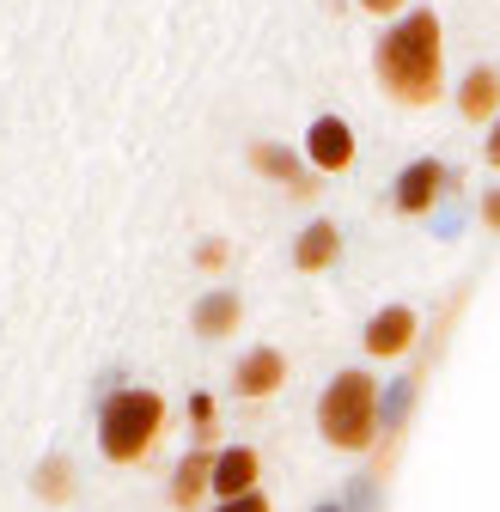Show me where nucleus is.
Wrapping results in <instances>:
<instances>
[{"instance_id":"obj_8","label":"nucleus","mask_w":500,"mask_h":512,"mask_svg":"<svg viewBox=\"0 0 500 512\" xmlns=\"http://www.w3.org/2000/svg\"><path fill=\"white\" fill-rule=\"evenodd\" d=\"M446 183H452V171H446L440 159H415V165H403V171H397L391 202H397V214H427L433 202L446 196Z\"/></svg>"},{"instance_id":"obj_9","label":"nucleus","mask_w":500,"mask_h":512,"mask_svg":"<svg viewBox=\"0 0 500 512\" xmlns=\"http://www.w3.org/2000/svg\"><path fill=\"white\" fill-rule=\"evenodd\" d=\"M263 482V452L257 445H220L214 452V500H244Z\"/></svg>"},{"instance_id":"obj_5","label":"nucleus","mask_w":500,"mask_h":512,"mask_svg":"<svg viewBox=\"0 0 500 512\" xmlns=\"http://www.w3.org/2000/svg\"><path fill=\"white\" fill-rule=\"evenodd\" d=\"M250 171L269 177V183H281L287 196H299V202L318 196V177H311V171L299 165V153H293V147H281V141H250Z\"/></svg>"},{"instance_id":"obj_3","label":"nucleus","mask_w":500,"mask_h":512,"mask_svg":"<svg viewBox=\"0 0 500 512\" xmlns=\"http://www.w3.org/2000/svg\"><path fill=\"white\" fill-rule=\"evenodd\" d=\"M379 403H385V391H379L372 372H360V366L336 372L318 397L324 445H336V452H372V445H379Z\"/></svg>"},{"instance_id":"obj_10","label":"nucleus","mask_w":500,"mask_h":512,"mask_svg":"<svg viewBox=\"0 0 500 512\" xmlns=\"http://www.w3.org/2000/svg\"><path fill=\"white\" fill-rule=\"evenodd\" d=\"M214 452L220 445H190V452L177 458V470H171V506L177 512H196L202 494H214Z\"/></svg>"},{"instance_id":"obj_11","label":"nucleus","mask_w":500,"mask_h":512,"mask_svg":"<svg viewBox=\"0 0 500 512\" xmlns=\"http://www.w3.org/2000/svg\"><path fill=\"white\" fill-rule=\"evenodd\" d=\"M190 324H196L202 342H226V336H238V324H244V299H238L232 287H208V293L196 299V311H190Z\"/></svg>"},{"instance_id":"obj_7","label":"nucleus","mask_w":500,"mask_h":512,"mask_svg":"<svg viewBox=\"0 0 500 512\" xmlns=\"http://www.w3.org/2000/svg\"><path fill=\"white\" fill-rule=\"evenodd\" d=\"M305 159H311V171H324V177L348 171L354 165V128L342 116H318L305 128Z\"/></svg>"},{"instance_id":"obj_12","label":"nucleus","mask_w":500,"mask_h":512,"mask_svg":"<svg viewBox=\"0 0 500 512\" xmlns=\"http://www.w3.org/2000/svg\"><path fill=\"white\" fill-rule=\"evenodd\" d=\"M458 110H464V122H494L500 116V68L476 61V68L458 80Z\"/></svg>"},{"instance_id":"obj_1","label":"nucleus","mask_w":500,"mask_h":512,"mask_svg":"<svg viewBox=\"0 0 500 512\" xmlns=\"http://www.w3.org/2000/svg\"><path fill=\"white\" fill-rule=\"evenodd\" d=\"M372 74H379L385 98L421 110L446 86V31L433 7H409L379 43H372Z\"/></svg>"},{"instance_id":"obj_13","label":"nucleus","mask_w":500,"mask_h":512,"mask_svg":"<svg viewBox=\"0 0 500 512\" xmlns=\"http://www.w3.org/2000/svg\"><path fill=\"white\" fill-rule=\"evenodd\" d=\"M336 256H342V232L330 220H311L299 232V244H293V269L299 275H324V269H336Z\"/></svg>"},{"instance_id":"obj_6","label":"nucleus","mask_w":500,"mask_h":512,"mask_svg":"<svg viewBox=\"0 0 500 512\" xmlns=\"http://www.w3.org/2000/svg\"><path fill=\"white\" fill-rule=\"evenodd\" d=\"M281 384H287V354H281V348H250V354H238L232 391H238L244 403H269Z\"/></svg>"},{"instance_id":"obj_16","label":"nucleus","mask_w":500,"mask_h":512,"mask_svg":"<svg viewBox=\"0 0 500 512\" xmlns=\"http://www.w3.org/2000/svg\"><path fill=\"white\" fill-rule=\"evenodd\" d=\"M226 256H232V244H226V238H202V244H196V269L220 275V269H226Z\"/></svg>"},{"instance_id":"obj_2","label":"nucleus","mask_w":500,"mask_h":512,"mask_svg":"<svg viewBox=\"0 0 500 512\" xmlns=\"http://www.w3.org/2000/svg\"><path fill=\"white\" fill-rule=\"evenodd\" d=\"M165 427H171V409L153 384H116L98 403V452L116 470H135L165 445Z\"/></svg>"},{"instance_id":"obj_4","label":"nucleus","mask_w":500,"mask_h":512,"mask_svg":"<svg viewBox=\"0 0 500 512\" xmlns=\"http://www.w3.org/2000/svg\"><path fill=\"white\" fill-rule=\"evenodd\" d=\"M415 336H421L415 305H385V311H372V317H366L360 348H366L372 360H403V354H415Z\"/></svg>"},{"instance_id":"obj_19","label":"nucleus","mask_w":500,"mask_h":512,"mask_svg":"<svg viewBox=\"0 0 500 512\" xmlns=\"http://www.w3.org/2000/svg\"><path fill=\"white\" fill-rule=\"evenodd\" d=\"M482 226L500 232V189H488V196H482Z\"/></svg>"},{"instance_id":"obj_20","label":"nucleus","mask_w":500,"mask_h":512,"mask_svg":"<svg viewBox=\"0 0 500 512\" xmlns=\"http://www.w3.org/2000/svg\"><path fill=\"white\" fill-rule=\"evenodd\" d=\"M482 159H488V165H494V171H500V116H494V122H488V141H482Z\"/></svg>"},{"instance_id":"obj_14","label":"nucleus","mask_w":500,"mask_h":512,"mask_svg":"<svg viewBox=\"0 0 500 512\" xmlns=\"http://www.w3.org/2000/svg\"><path fill=\"white\" fill-rule=\"evenodd\" d=\"M31 494H37L43 506H68V500L80 494V470H74V458H68V452L43 458V464L31 470Z\"/></svg>"},{"instance_id":"obj_18","label":"nucleus","mask_w":500,"mask_h":512,"mask_svg":"<svg viewBox=\"0 0 500 512\" xmlns=\"http://www.w3.org/2000/svg\"><path fill=\"white\" fill-rule=\"evenodd\" d=\"M403 7L409 0H360V13H372V19H403Z\"/></svg>"},{"instance_id":"obj_15","label":"nucleus","mask_w":500,"mask_h":512,"mask_svg":"<svg viewBox=\"0 0 500 512\" xmlns=\"http://www.w3.org/2000/svg\"><path fill=\"white\" fill-rule=\"evenodd\" d=\"M190 427H196V445H214V427H220V403L208 391L190 397Z\"/></svg>"},{"instance_id":"obj_21","label":"nucleus","mask_w":500,"mask_h":512,"mask_svg":"<svg viewBox=\"0 0 500 512\" xmlns=\"http://www.w3.org/2000/svg\"><path fill=\"white\" fill-rule=\"evenodd\" d=\"M318 512H342V506H336V500H324V506H318Z\"/></svg>"},{"instance_id":"obj_17","label":"nucleus","mask_w":500,"mask_h":512,"mask_svg":"<svg viewBox=\"0 0 500 512\" xmlns=\"http://www.w3.org/2000/svg\"><path fill=\"white\" fill-rule=\"evenodd\" d=\"M214 512H275V506H269V494L257 488V494H244V500H214Z\"/></svg>"}]
</instances>
